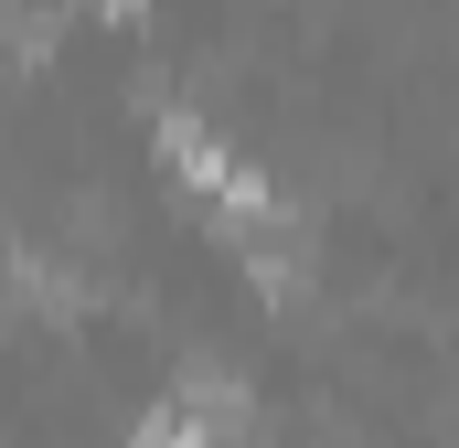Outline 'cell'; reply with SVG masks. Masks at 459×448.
Listing matches in <instances>:
<instances>
[{"instance_id": "obj_1", "label": "cell", "mask_w": 459, "mask_h": 448, "mask_svg": "<svg viewBox=\"0 0 459 448\" xmlns=\"http://www.w3.org/2000/svg\"><path fill=\"white\" fill-rule=\"evenodd\" d=\"M139 448H214V427H204V395H193V406H160V417L139 427Z\"/></svg>"}, {"instance_id": "obj_2", "label": "cell", "mask_w": 459, "mask_h": 448, "mask_svg": "<svg viewBox=\"0 0 459 448\" xmlns=\"http://www.w3.org/2000/svg\"><path fill=\"white\" fill-rule=\"evenodd\" d=\"M97 11H117V22H139V11H150V0H97Z\"/></svg>"}]
</instances>
